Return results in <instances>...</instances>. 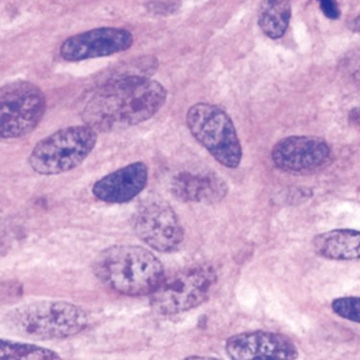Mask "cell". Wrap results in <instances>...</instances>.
<instances>
[{
    "label": "cell",
    "instance_id": "5b68a950",
    "mask_svg": "<svg viewBox=\"0 0 360 360\" xmlns=\"http://www.w3.org/2000/svg\"><path fill=\"white\" fill-rule=\"evenodd\" d=\"M218 276L212 265L196 264L165 276L150 297L157 314L174 315L195 309L206 302L217 285Z\"/></svg>",
    "mask_w": 360,
    "mask_h": 360
},
{
    "label": "cell",
    "instance_id": "52a82bcc",
    "mask_svg": "<svg viewBox=\"0 0 360 360\" xmlns=\"http://www.w3.org/2000/svg\"><path fill=\"white\" fill-rule=\"evenodd\" d=\"M46 110V98L39 86L29 81H14L0 89V136L22 138L35 130Z\"/></svg>",
    "mask_w": 360,
    "mask_h": 360
},
{
    "label": "cell",
    "instance_id": "9a60e30c",
    "mask_svg": "<svg viewBox=\"0 0 360 360\" xmlns=\"http://www.w3.org/2000/svg\"><path fill=\"white\" fill-rule=\"evenodd\" d=\"M290 17V0H262L257 22L265 35L280 39L285 35Z\"/></svg>",
    "mask_w": 360,
    "mask_h": 360
},
{
    "label": "cell",
    "instance_id": "ac0fdd59",
    "mask_svg": "<svg viewBox=\"0 0 360 360\" xmlns=\"http://www.w3.org/2000/svg\"><path fill=\"white\" fill-rule=\"evenodd\" d=\"M317 1L319 2L320 8H321L326 17L330 18V20H338L339 15H340V12H339L335 0H317Z\"/></svg>",
    "mask_w": 360,
    "mask_h": 360
},
{
    "label": "cell",
    "instance_id": "ba28073f",
    "mask_svg": "<svg viewBox=\"0 0 360 360\" xmlns=\"http://www.w3.org/2000/svg\"><path fill=\"white\" fill-rule=\"evenodd\" d=\"M136 236L144 243L161 253L178 250L184 240V229L174 210L157 197L139 205L134 220Z\"/></svg>",
    "mask_w": 360,
    "mask_h": 360
},
{
    "label": "cell",
    "instance_id": "8992f818",
    "mask_svg": "<svg viewBox=\"0 0 360 360\" xmlns=\"http://www.w3.org/2000/svg\"><path fill=\"white\" fill-rule=\"evenodd\" d=\"M186 124L194 138L220 165L236 168L243 148L235 125L221 108L209 103L193 105L186 114Z\"/></svg>",
    "mask_w": 360,
    "mask_h": 360
},
{
    "label": "cell",
    "instance_id": "7c38bea8",
    "mask_svg": "<svg viewBox=\"0 0 360 360\" xmlns=\"http://www.w3.org/2000/svg\"><path fill=\"white\" fill-rule=\"evenodd\" d=\"M148 167L143 162L126 165L100 179L93 186V194L106 203H128L146 188Z\"/></svg>",
    "mask_w": 360,
    "mask_h": 360
},
{
    "label": "cell",
    "instance_id": "3957f363",
    "mask_svg": "<svg viewBox=\"0 0 360 360\" xmlns=\"http://www.w3.org/2000/svg\"><path fill=\"white\" fill-rule=\"evenodd\" d=\"M89 323L85 309L65 301H38L15 307L2 324L13 335L35 340L72 338Z\"/></svg>",
    "mask_w": 360,
    "mask_h": 360
},
{
    "label": "cell",
    "instance_id": "d6986e66",
    "mask_svg": "<svg viewBox=\"0 0 360 360\" xmlns=\"http://www.w3.org/2000/svg\"><path fill=\"white\" fill-rule=\"evenodd\" d=\"M186 359H214V357H205V356H188V357H186Z\"/></svg>",
    "mask_w": 360,
    "mask_h": 360
},
{
    "label": "cell",
    "instance_id": "4fadbf2b",
    "mask_svg": "<svg viewBox=\"0 0 360 360\" xmlns=\"http://www.w3.org/2000/svg\"><path fill=\"white\" fill-rule=\"evenodd\" d=\"M173 195L186 203L215 204L227 196V184L212 172H183L172 181Z\"/></svg>",
    "mask_w": 360,
    "mask_h": 360
},
{
    "label": "cell",
    "instance_id": "277c9868",
    "mask_svg": "<svg viewBox=\"0 0 360 360\" xmlns=\"http://www.w3.org/2000/svg\"><path fill=\"white\" fill-rule=\"evenodd\" d=\"M97 132L91 126H70L41 139L31 152L28 162L39 175H58L82 165L93 151Z\"/></svg>",
    "mask_w": 360,
    "mask_h": 360
},
{
    "label": "cell",
    "instance_id": "9c48e42d",
    "mask_svg": "<svg viewBox=\"0 0 360 360\" xmlns=\"http://www.w3.org/2000/svg\"><path fill=\"white\" fill-rule=\"evenodd\" d=\"M133 44V34L124 28H94L65 39L60 55L65 61L81 62L124 52Z\"/></svg>",
    "mask_w": 360,
    "mask_h": 360
},
{
    "label": "cell",
    "instance_id": "8fae6325",
    "mask_svg": "<svg viewBox=\"0 0 360 360\" xmlns=\"http://www.w3.org/2000/svg\"><path fill=\"white\" fill-rule=\"evenodd\" d=\"M276 167L289 173H306L322 167L330 159V149L317 136H293L281 139L272 150Z\"/></svg>",
    "mask_w": 360,
    "mask_h": 360
},
{
    "label": "cell",
    "instance_id": "6da1fadb",
    "mask_svg": "<svg viewBox=\"0 0 360 360\" xmlns=\"http://www.w3.org/2000/svg\"><path fill=\"white\" fill-rule=\"evenodd\" d=\"M167 97L165 86L150 77L108 79L86 102L83 122L101 133L132 127L153 117Z\"/></svg>",
    "mask_w": 360,
    "mask_h": 360
},
{
    "label": "cell",
    "instance_id": "7a4b0ae2",
    "mask_svg": "<svg viewBox=\"0 0 360 360\" xmlns=\"http://www.w3.org/2000/svg\"><path fill=\"white\" fill-rule=\"evenodd\" d=\"M96 277L112 290L131 297L151 295L165 277L162 262L149 250L136 245H114L94 259Z\"/></svg>",
    "mask_w": 360,
    "mask_h": 360
},
{
    "label": "cell",
    "instance_id": "2e32d148",
    "mask_svg": "<svg viewBox=\"0 0 360 360\" xmlns=\"http://www.w3.org/2000/svg\"><path fill=\"white\" fill-rule=\"evenodd\" d=\"M0 359L55 360L61 359V356L56 352L44 347L2 338L0 339Z\"/></svg>",
    "mask_w": 360,
    "mask_h": 360
},
{
    "label": "cell",
    "instance_id": "30bf717a",
    "mask_svg": "<svg viewBox=\"0 0 360 360\" xmlns=\"http://www.w3.org/2000/svg\"><path fill=\"white\" fill-rule=\"evenodd\" d=\"M228 356L235 360L298 359L292 339L283 333L257 330L231 336L226 342Z\"/></svg>",
    "mask_w": 360,
    "mask_h": 360
},
{
    "label": "cell",
    "instance_id": "5bb4252c",
    "mask_svg": "<svg viewBox=\"0 0 360 360\" xmlns=\"http://www.w3.org/2000/svg\"><path fill=\"white\" fill-rule=\"evenodd\" d=\"M314 251L320 257L332 261L360 259V231L335 229L320 233L312 241Z\"/></svg>",
    "mask_w": 360,
    "mask_h": 360
},
{
    "label": "cell",
    "instance_id": "e0dca14e",
    "mask_svg": "<svg viewBox=\"0 0 360 360\" xmlns=\"http://www.w3.org/2000/svg\"><path fill=\"white\" fill-rule=\"evenodd\" d=\"M332 309L339 317L360 324V297H341L333 300Z\"/></svg>",
    "mask_w": 360,
    "mask_h": 360
}]
</instances>
